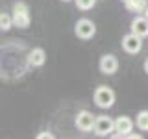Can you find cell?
I'll return each instance as SVG.
<instances>
[{
    "label": "cell",
    "instance_id": "1",
    "mask_svg": "<svg viewBox=\"0 0 148 139\" xmlns=\"http://www.w3.org/2000/svg\"><path fill=\"white\" fill-rule=\"evenodd\" d=\"M95 102H96V106L98 108H111V106L115 104V93L113 89H109L108 85H100V87H96V91H95Z\"/></svg>",
    "mask_w": 148,
    "mask_h": 139
},
{
    "label": "cell",
    "instance_id": "2",
    "mask_svg": "<svg viewBox=\"0 0 148 139\" xmlns=\"http://www.w3.org/2000/svg\"><path fill=\"white\" fill-rule=\"evenodd\" d=\"M13 24L18 28L30 26V9H28L24 2H17L13 6Z\"/></svg>",
    "mask_w": 148,
    "mask_h": 139
},
{
    "label": "cell",
    "instance_id": "3",
    "mask_svg": "<svg viewBox=\"0 0 148 139\" xmlns=\"http://www.w3.org/2000/svg\"><path fill=\"white\" fill-rule=\"evenodd\" d=\"M74 32H76V35L80 37V39H91V37H95V34H96V26L89 19H80V21L76 22V26H74Z\"/></svg>",
    "mask_w": 148,
    "mask_h": 139
},
{
    "label": "cell",
    "instance_id": "4",
    "mask_svg": "<svg viewBox=\"0 0 148 139\" xmlns=\"http://www.w3.org/2000/svg\"><path fill=\"white\" fill-rule=\"evenodd\" d=\"M92 132L96 136H109L111 132H115V120L111 117H108V115H98Z\"/></svg>",
    "mask_w": 148,
    "mask_h": 139
},
{
    "label": "cell",
    "instance_id": "5",
    "mask_svg": "<svg viewBox=\"0 0 148 139\" xmlns=\"http://www.w3.org/2000/svg\"><path fill=\"white\" fill-rule=\"evenodd\" d=\"M95 122H96V115H92L91 111H87V109H83L76 115V126H78V130H82V132H91V130H95Z\"/></svg>",
    "mask_w": 148,
    "mask_h": 139
},
{
    "label": "cell",
    "instance_id": "6",
    "mask_svg": "<svg viewBox=\"0 0 148 139\" xmlns=\"http://www.w3.org/2000/svg\"><path fill=\"white\" fill-rule=\"evenodd\" d=\"M122 48L126 50L128 54H139L141 52V48H143V37L141 35H137V34H128V35H124V39H122Z\"/></svg>",
    "mask_w": 148,
    "mask_h": 139
},
{
    "label": "cell",
    "instance_id": "7",
    "mask_svg": "<svg viewBox=\"0 0 148 139\" xmlns=\"http://www.w3.org/2000/svg\"><path fill=\"white\" fill-rule=\"evenodd\" d=\"M119 69V59L113 54H106L100 58V71L102 74H115Z\"/></svg>",
    "mask_w": 148,
    "mask_h": 139
},
{
    "label": "cell",
    "instance_id": "8",
    "mask_svg": "<svg viewBox=\"0 0 148 139\" xmlns=\"http://www.w3.org/2000/svg\"><path fill=\"white\" fill-rule=\"evenodd\" d=\"M132 130H133V120L126 117V115H122V117H119L115 120V132H119L117 137H126Z\"/></svg>",
    "mask_w": 148,
    "mask_h": 139
},
{
    "label": "cell",
    "instance_id": "9",
    "mask_svg": "<svg viewBox=\"0 0 148 139\" xmlns=\"http://www.w3.org/2000/svg\"><path fill=\"white\" fill-rule=\"evenodd\" d=\"M132 32L141 37H146L148 35V17H135L132 21Z\"/></svg>",
    "mask_w": 148,
    "mask_h": 139
},
{
    "label": "cell",
    "instance_id": "10",
    "mask_svg": "<svg viewBox=\"0 0 148 139\" xmlns=\"http://www.w3.org/2000/svg\"><path fill=\"white\" fill-rule=\"evenodd\" d=\"M45 59H46V54H45L43 48H34L28 54V63H30L32 67H41V65L45 63Z\"/></svg>",
    "mask_w": 148,
    "mask_h": 139
},
{
    "label": "cell",
    "instance_id": "11",
    "mask_svg": "<svg viewBox=\"0 0 148 139\" xmlns=\"http://www.w3.org/2000/svg\"><path fill=\"white\" fill-rule=\"evenodd\" d=\"M126 6L130 11H135V13H145V9L148 6L146 0H130V2H126Z\"/></svg>",
    "mask_w": 148,
    "mask_h": 139
},
{
    "label": "cell",
    "instance_id": "12",
    "mask_svg": "<svg viewBox=\"0 0 148 139\" xmlns=\"http://www.w3.org/2000/svg\"><path fill=\"white\" fill-rule=\"evenodd\" d=\"M137 128L143 132H148V109H143L137 113Z\"/></svg>",
    "mask_w": 148,
    "mask_h": 139
},
{
    "label": "cell",
    "instance_id": "13",
    "mask_svg": "<svg viewBox=\"0 0 148 139\" xmlns=\"http://www.w3.org/2000/svg\"><path fill=\"white\" fill-rule=\"evenodd\" d=\"M11 24H13V17H9L8 13H2V15H0V28H2L4 32H8L9 28H11Z\"/></svg>",
    "mask_w": 148,
    "mask_h": 139
},
{
    "label": "cell",
    "instance_id": "14",
    "mask_svg": "<svg viewBox=\"0 0 148 139\" xmlns=\"http://www.w3.org/2000/svg\"><path fill=\"white\" fill-rule=\"evenodd\" d=\"M96 0H76V6L83 9V11H87V9H92V6H95Z\"/></svg>",
    "mask_w": 148,
    "mask_h": 139
},
{
    "label": "cell",
    "instance_id": "15",
    "mask_svg": "<svg viewBox=\"0 0 148 139\" xmlns=\"http://www.w3.org/2000/svg\"><path fill=\"white\" fill-rule=\"evenodd\" d=\"M46 137H48V139H52L54 136H52L50 132H43V133H39V136H37V139H46Z\"/></svg>",
    "mask_w": 148,
    "mask_h": 139
},
{
    "label": "cell",
    "instance_id": "16",
    "mask_svg": "<svg viewBox=\"0 0 148 139\" xmlns=\"http://www.w3.org/2000/svg\"><path fill=\"white\" fill-rule=\"evenodd\" d=\"M145 72L148 74V59H146V61H145Z\"/></svg>",
    "mask_w": 148,
    "mask_h": 139
},
{
    "label": "cell",
    "instance_id": "17",
    "mask_svg": "<svg viewBox=\"0 0 148 139\" xmlns=\"http://www.w3.org/2000/svg\"><path fill=\"white\" fill-rule=\"evenodd\" d=\"M145 17H148V6H146V9H145Z\"/></svg>",
    "mask_w": 148,
    "mask_h": 139
},
{
    "label": "cell",
    "instance_id": "18",
    "mask_svg": "<svg viewBox=\"0 0 148 139\" xmlns=\"http://www.w3.org/2000/svg\"><path fill=\"white\" fill-rule=\"evenodd\" d=\"M124 2H130V0H124Z\"/></svg>",
    "mask_w": 148,
    "mask_h": 139
},
{
    "label": "cell",
    "instance_id": "19",
    "mask_svg": "<svg viewBox=\"0 0 148 139\" xmlns=\"http://www.w3.org/2000/svg\"><path fill=\"white\" fill-rule=\"evenodd\" d=\"M63 2H69V0H63Z\"/></svg>",
    "mask_w": 148,
    "mask_h": 139
}]
</instances>
